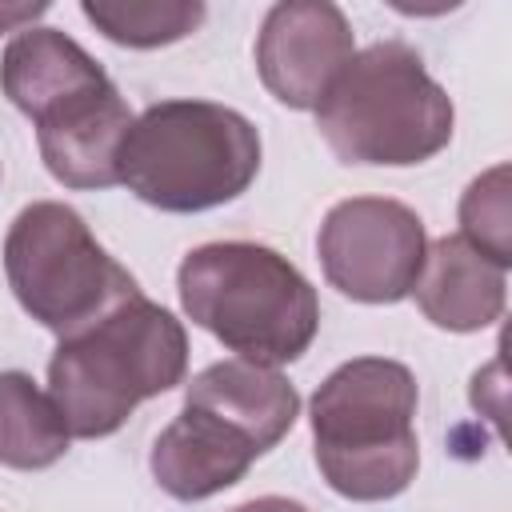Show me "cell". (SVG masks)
<instances>
[{
	"instance_id": "obj_10",
	"label": "cell",
	"mask_w": 512,
	"mask_h": 512,
	"mask_svg": "<svg viewBox=\"0 0 512 512\" xmlns=\"http://www.w3.org/2000/svg\"><path fill=\"white\" fill-rule=\"evenodd\" d=\"M132 120L136 116L128 112L112 80L100 88L76 92L32 120L40 160L64 188H112L120 184L116 160Z\"/></svg>"
},
{
	"instance_id": "obj_3",
	"label": "cell",
	"mask_w": 512,
	"mask_h": 512,
	"mask_svg": "<svg viewBox=\"0 0 512 512\" xmlns=\"http://www.w3.org/2000/svg\"><path fill=\"white\" fill-rule=\"evenodd\" d=\"M416 376L388 356L340 364L308 404L316 464L344 500H392L416 480Z\"/></svg>"
},
{
	"instance_id": "obj_2",
	"label": "cell",
	"mask_w": 512,
	"mask_h": 512,
	"mask_svg": "<svg viewBox=\"0 0 512 512\" xmlns=\"http://www.w3.org/2000/svg\"><path fill=\"white\" fill-rule=\"evenodd\" d=\"M184 372V324L136 292L56 344L48 360V396L56 400L72 436L100 440L112 436L140 400L176 388Z\"/></svg>"
},
{
	"instance_id": "obj_17",
	"label": "cell",
	"mask_w": 512,
	"mask_h": 512,
	"mask_svg": "<svg viewBox=\"0 0 512 512\" xmlns=\"http://www.w3.org/2000/svg\"><path fill=\"white\" fill-rule=\"evenodd\" d=\"M232 512H308V508L300 500H288V496H256V500L236 504Z\"/></svg>"
},
{
	"instance_id": "obj_11",
	"label": "cell",
	"mask_w": 512,
	"mask_h": 512,
	"mask_svg": "<svg viewBox=\"0 0 512 512\" xmlns=\"http://www.w3.org/2000/svg\"><path fill=\"white\" fill-rule=\"evenodd\" d=\"M420 312L444 332H480L504 316L508 268L476 252L464 236H440L424 252L416 276Z\"/></svg>"
},
{
	"instance_id": "obj_13",
	"label": "cell",
	"mask_w": 512,
	"mask_h": 512,
	"mask_svg": "<svg viewBox=\"0 0 512 512\" xmlns=\"http://www.w3.org/2000/svg\"><path fill=\"white\" fill-rule=\"evenodd\" d=\"M68 424L28 372H0V464L16 472L52 468L68 452Z\"/></svg>"
},
{
	"instance_id": "obj_9",
	"label": "cell",
	"mask_w": 512,
	"mask_h": 512,
	"mask_svg": "<svg viewBox=\"0 0 512 512\" xmlns=\"http://www.w3.org/2000/svg\"><path fill=\"white\" fill-rule=\"evenodd\" d=\"M264 452V440L244 420L204 396L184 392V408L156 436L148 468L172 500H208L240 484L252 460Z\"/></svg>"
},
{
	"instance_id": "obj_4",
	"label": "cell",
	"mask_w": 512,
	"mask_h": 512,
	"mask_svg": "<svg viewBox=\"0 0 512 512\" xmlns=\"http://www.w3.org/2000/svg\"><path fill=\"white\" fill-rule=\"evenodd\" d=\"M120 184L160 212H204L236 200L260 172L256 124L212 100H160L120 144Z\"/></svg>"
},
{
	"instance_id": "obj_16",
	"label": "cell",
	"mask_w": 512,
	"mask_h": 512,
	"mask_svg": "<svg viewBox=\"0 0 512 512\" xmlns=\"http://www.w3.org/2000/svg\"><path fill=\"white\" fill-rule=\"evenodd\" d=\"M44 12H48L44 0H36V4H0V32H24V28H32V20H40Z\"/></svg>"
},
{
	"instance_id": "obj_5",
	"label": "cell",
	"mask_w": 512,
	"mask_h": 512,
	"mask_svg": "<svg viewBox=\"0 0 512 512\" xmlns=\"http://www.w3.org/2000/svg\"><path fill=\"white\" fill-rule=\"evenodd\" d=\"M456 108L416 48L368 44L316 104V128L344 164L408 168L448 148Z\"/></svg>"
},
{
	"instance_id": "obj_15",
	"label": "cell",
	"mask_w": 512,
	"mask_h": 512,
	"mask_svg": "<svg viewBox=\"0 0 512 512\" xmlns=\"http://www.w3.org/2000/svg\"><path fill=\"white\" fill-rule=\"evenodd\" d=\"M460 236L496 260L512 264V204H508V164H492L480 172L460 196Z\"/></svg>"
},
{
	"instance_id": "obj_6",
	"label": "cell",
	"mask_w": 512,
	"mask_h": 512,
	"mask_svg": "<svg viewBox=\"0 0 512 512\" xmlns=\"http://www.w3.org/2000/svg\"><path fill=\"white\" fill-rule=\"evenodd\" d=\"M4 272L20 308L60 340L140 292L128 268L96 244L84 216L60 200H36L8 224Z\"/></svg>"
},
{
	"instance_id": "obj_14",
	"label": "cell",
	"mask_w": 512,
	"mask_h": 512,
	"mask_svg": "<svg viewBox=\"0 0 512 512\" xmlns=\"http://www.w3.org/2000/svg\"><path fill=\"white\" fill-rule=\"evenodd\" d=\"M84 20L124 48H164L192 36L208 8L200 0H84Z\"/></svg>"
},
{
	"instance_id": "obj_8",
	"label": "cell",
	"mask_w": 512,
	"mask_h": 512,
	"mask_svg": "<svg viewBox=\"0 0 512 512\" xmlns=\"http://www.w3.org/2000/svg\"><path fill=\"white\" fill-rule=\"evenodd\" d=\"M352 56V24L328 0L272 4L256 36V72L264 88L296 112L316 108Z\"/></svg>"
},
{
	"instance_id": "obj_12",
	"label": "cell",
	"mask_w": 512,
	"mask_h": 512,
	"mask_svg": "<svg viewBox=\"0 0 512 512\" xmlns=\"http://www.w3.org/2000/svg\"><path fill=\"white\" fill-rule=\"evenodd\" d=\"M100 84H108V72L60 28H24L0 56V88L28 120Z\"/></svg>"
},
{
	"instance_id": "obj_7",
	"label": "cell",
	"mask_w": 512,
	"mask_h": 512,
	"mask_svg": "<svg viewBox=\"0 0 512 512\" xmlns=\"http://www.w3.org/2000/svg\"><path fill=\"white\" fill-rule=\"evenodd\" d=\"M316 252L340 296L360 304H396L416 288L428 236L408 204L388 196H352L328 208Z\"/></svg>"
},
{
	"instance_id": "obj_1",
	"label": "cell",
	"mask_w": 512,
	"mask_h": 512,
	"mask_svg": "<svg viewBox=\"0 0 512 512\" xmlns=\"http://www.w3.org/2000/svg\"><path fill=\"white\" fill-rule=\"evenodd\" d=\"M184 316L212 332L236 360L280 368L300 360L320 332V300L308 276L268 244L212 240L176 272Z\"/></svg>"
}]
</instances>
